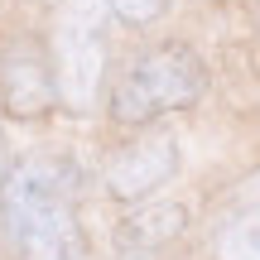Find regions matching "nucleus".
<instances>
[{
    "instance_id": "1",
    "label": "nucleus",
    "mask_w": 260,
    "mask_h": 260,
    "mask_svg": "<svg viewBox=\"0 0 260 260\" xmlns=\"http://www.w3.org/2000/svg\"><path fill=\"white\" fill-rule=\"evenodd\" d=\"M0 217L29 260H77L82 226H77V169L68 159L34 154L10 169L0 188Z\"/></svg>"
},
{
    "instance_id": "2",
    "label": "nucleus",
    "mask_w": 260,
    "mask_h": 260,
    "mask_svg": "<svg viewBox=\"0 0 260 260\" xmlns=\"http://www.w3.org/2000/svg\"><path fill=\"white\" fill-rule=\"evenodd\" d=\"M207 87V68L193 48L183 44H164V48H149L145 58L130 63V73L111 87V116L125 125L140 121H154V116L169 111H183L203 96Z\"/></svg>"
},
{
    "instance_id": "3",
    "label": "nucleus",
    "mask_w": 260,
    "mask_h": 260,
    "mask_svg": "<svg viewBox=\"0 0 260 260\" xmlns=\"http://www.w3.org/2000/svg\"><path fill=\"white\" fill-rule=\"evenodd\" d=\"M106 19L111 0H63L53 19V87L73 116H87L102 92L106 68Z\"/></svg>"
},
{
    "instance_id": "4",
    "label": "nucleus",
    "mask_w": 260,
    "mask_h": 260,
    "mask_svg": "<svg viewBox=\"0 0 260 260\" xmlns=\"http://www.w3.org/2000/svg\"><path fill=\"white\" fill-rule=\"evenodd\" d=\"M58 102L53 63L29 39H10L0 48V106L10 116H44Z\"/></svg>"
},
{
    "instance_id": "5",
    "label": "nucleus",
    "mask_w": 260,
    "mask_h": 260,
    "mask_svg": "<svg viewBox=\"0 0 260 260\" xmlns=\"http://www.w3.org/2000/svg\"><path fill=\"white\" fill-rule=\"evenodd\" d=\"M178 169V140L169 130L130 140L121 154L106 164V193L111 198H145Z\"/></svg>"
},
{
    "instance_id": "6",
    "label": "nucleus",
    "mask_w": 260,
    "mask_h": 260,
    "mask_svg": "<svg viewBox=\"0 0 260 260\" xmlns=\"http://www.w3.org/2000/svg\"><path fill=\"white\" fill-rule=\"evenodd\" d=\"M183 226H188V212H183V207H154V212L130 217V222H125V236L135 246H159V241H169V236H178Z\"/></svg>"
},
{
    "instance_id": "7",
    "label": "nucleus",
    "mask_w": 260,
    "mask_h": 260,
    "mask_svg": "<svg viewBox=\"0 0 260 260\" xmlns=\"http://www.w3.org/2000/svg\"><path fill=\"white\" fill-rule=\"evenodd\" d=\"M217 255H222V260H260V222L246 217V222L222 226V236H217Z\"/></svg>"
},
{
    "instance_id": "8",
    "label": "nucleus",
    "mask_w": 260,
    "mask_h": 260,
    "mask_svg": "<svg viewBox=\"0 0 260 260\" xmlns=\"http://www.w3.org/2000/svg\"><path fill=\"white\" fill-rule=\"evenodd\" d=\"M169 0H111V10L121 19H130V24H149L154 15H164Z\"/></svg>"
},
{
    "instance_id": "9",
    "label": "nucleus",
    "mask_w": 260,
    "mask_h": 260,
    "mask_svg": "<svg viewBox=\"0 0 260 260\" xmlns=\"http://www.w3.org/2000/svg\"><path fill=\"white\" fill-rule=\"evenodd\" d=\"M241 203L251 207V217L260 222V178H255V183H246V193H241Z\"/></svg>"
},
{
    "instance_id": "10",
    "label": "nucleus",
    "mask_w": 260,
    "mask_h": 260,
    "mask_svg": "<svg viewBox=\"0 0 260 260\" xmlns=\"http://www.w3.org/2000/svg\"><path fill=\"white\" fill-rule=\"evenodd\" d=\"M0 174H5V140H0Z\"/></svg>"
}]
</instances>
